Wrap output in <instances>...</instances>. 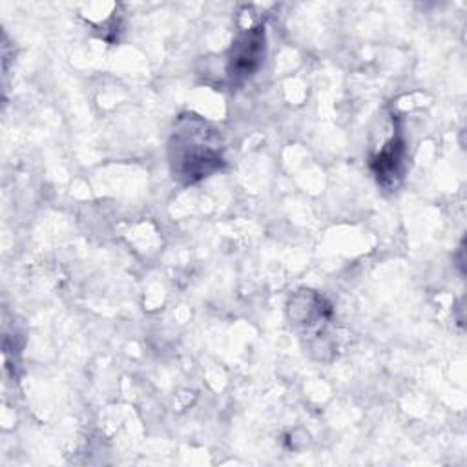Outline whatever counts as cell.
<instances>
[{
	"label": "cell",
	"mask_w": 467,
	"mask_h": 467,
	"mask_svg": "<svg viewBox=\"0 0 467 467\" xmlns=\"http://www.w3.org/2000/svg\"><path fill=\"white\" fill-rule=\"evenodd\" d=\"M170 162L173 177L186 182L217 171L223 164V155L213 130H208L197 119L182 120L170 142Z\"/></svg>",
	"instance_id": "6da1fadb"
},
{
	"label": "cell",
	"mask_w": 467,
	"mask_h": 467,
	"mask_svg": "<svg viewBox=\"0 0 467 467\" xmlns=\"http://www.w3.org/2000/svg\"><path fill=\"white\" fill-rule=\"evenodd\" d=\"M265 58V27L255 26L241 33L232 44L228 55L226 75L232 84H241L250 78Z\"/></svg>",
	"instance_id": "7a4b0ae2"
}]
</instances>
